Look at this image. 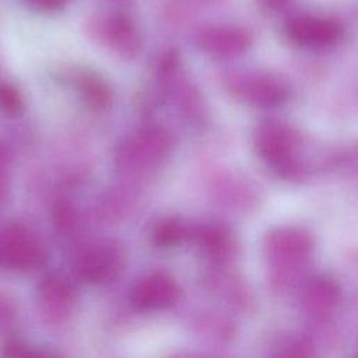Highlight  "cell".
Returning <instances> with one entry per match:
<instances>
[{
    "mask_svg": "<svg viewBox=\"0 0 358 358\" xmlns=\"http://www.w3.org/2000/svg\"><path fill=\"white\" fill-rule=\"evenodd\" d=\"M45 262V249L39 241L20 225L0 229V267L28 271Z\"/></svg>",
    "mask_w": 358,
    "mask_h": 358,
    "instance_id": "1",
    "label": "cell"
},
{
    "mask_svg": "<svg viewBox=\"0 0 358 358\" xmlns=\"http://www.w3.org/2000/svg\"><path fill=\"white\" fill-rule=\"evenodd\" d=\"M257 154L271 166L287 171L294 164L298 134L282 122H264L255 134Z\"/></svg>",
    "mask_w": 358,
    "mask_h": 358,
    "instance_id": "2",
    "label": "cell"
},
{
    "mask_svg": "<svg viewBox=\"0 0 358 358\" xmlns=\"http://www.w3.org/2000/svg\"><path fill=\"white\" fill-rule=\"evenodd\" d=\"M284 34L294 45L320 49L337 43L343 36V28L329 18L295 15L287 21Z\"/></svg>",
    "mask_w": 358,
    "mask_h": 358,
    "instance_id": "3",
    "label": "cell"
},
{
    "mask_svg": "<svg viewBox=\"0 0 358 358\" xmlns=\"http://www.w3.org/2000/svg\"><path fill=\"white\" fill-rule=\"evenodd\" d=\"M180 296V288L166 273L143 277L133 288L131 302L141 310H158L172 306Z\"/></svg>",
    "mask_w": 358,
    "mask_h": 358,
    "instance_id": "4",
    "label": "cell"
},
{
    "mask_svg": "<svg viewBox=\"0 0 358 358\" xmlns=\"http://www.w3.org/2000/svg\"><path fill=\"white\" fill-rule=\"evenodd\" d=\"M122 262L123 253L117 246H95L78 257L76 273L87 284H99L113 277Z\"/></svg>",
    "mask_w": 358,
    "mask_h": 358,
    "instance_id": "5",
    "label": "cell"
},
{
    "mask_svg": "<svg viewBox=\"0 0 358 358\" xmlns=\"http://www.w3.org/2000/svg\"><path fill=\"white\" fill-rule=\"evenodd\" d=\"M312 250L310 236L298 228H280L270 234L267 253L282 264L303 263Z\"/></svg>",
    "mask_w": 358,
    "mask_h": 358,
    "instance_id": "6",
    "label": "cell"
},
{
    "mask_svg": "<svg viewBox=\"0 0 358 358\" xmlns=\"http://www.w3.org/2000/svg\"><path fill=\"white\" fill-rule=\"evenodd\" d=\"M169 148L171 138L162 129H148L130 140L119 157L129 165H145L164 158Z\"/></svg>",
    "mask_w": 358,
    "mask_h": 358,
    "instance_id": "7",
    "label": "cell"
},
{
    "mask_svg": "<svg viewBox=\"0 0 358 358\" xmlns=\"http://www.w3.org/2000/svg\"><path fill=\"white\" fill-rule=\"evenodd\" d=\"M199 43L210 55L228 57L243 53L250 45V35L239 27L218 25L206 29L200 35Z\"/></svg>",
    "mask_w": 358,
    "mask_h": 358,
    "instance_id": "8",
    "label": "cell"
},
{
    "mask_svg": "<svg viewBox=\"0 0 358 358\" xmlns=\"http://www.w3.org/2000/svg\"><path fill=\"white\" fill-rule=\"evenodd\" d=\"M105 35L109 45L122 56L131 57L140 49V36L134 22L124 14H112L105 24Z\"/></svg>",
    "mask_w": 358,
    "mask_h": 358,
    "instance_id": "9",
    "label": "cell"
},
{
    "mask_svg": "<svg viewBox=\"0 0 358 358\" xmlns=\"http://www.w3.org/2000/svg\"><path fill=\"white\" fill-rule=\"evenodd\" d=\"M243 99L259 108L277 106L287 98L285 88L271 78H255L245 83L241 88Z\"/></svg>",
    "mask_w": 358,
    "mask_h": 358,
    "instance_id": "10",
    "label": "cell"
},
{
    "mask_svg": "<svg viewBox=\"0 0 358 358\" xmlns=\"http://www.w3.org/2000/svg\"><path fill=\"white\" fill-rule=\"evenodd\" d=\"M39 299L49 315H63L73 302L71 287L60 277L49 275L39 285Z\"/></svg>",
    "mask_w": 358,
    "mask_h": 358,
    "instance_id": "11",
    "label": "cell"
},
{
    "mask_svg": "<svg viewBox=\"0 0 358 358\" xmlns=\"http://www.w3.org/2000/svg\"><path fill=\"white\" fill-rule=\"evenodd\" d=\"M78 88H80V92L83 94L84 101L92 109L102 110L109 105L112 99V92L108 84L102 78L94 74L81 76L78 81Z\"/></svg>",
    "mask_w": 358,
    "mask_h": 358,
    "instance_id": "12",
    "label": "cell"
},
{
    "mask_svg": "<svg viewBox=\"0 0 358 358\" xmlns=\"http://www.w3.org/2000/svg\"><path fill=\"white\" fill-rule=\"evenodd\" d=\"M185 236V229L178 218H164L152 229L151 238L152 243L158 248H173L182 242Z\"/></svg>",
    "mask_w": 358,
    "mask_h": 358,
    "instance_id": "13",
    "label": "cell"
},
{
    "mask_svg": "<svg viewBox=\"0 0 358 358\" xmlns=\"http://www.w3.org/2000/svg\"><path fill=\"white\" fill-rule=\"evenodd\" d=\"M338 289L337 285L327 278H316L308 287V301L312 306L326 309L333 306L337 301Z\"/></svg>",
    "mask_w": 358,
    "mask_h": 358,
    "instance_id": "14",
    "label": "cell"
},
{
    "mask_svg": "<svg viewBox=\"0 0 358 358\" xmlns=\"http://www.w3.org/2000/svg\"><path fill=\"white\" fill-rule=\"evenodd\" d=\"M200 243L211 256H222L228 250V235L220 227H207L200 232Z\"/></svg>",
    "mask_w": 358,
    "mask_h": 358,
    "instance_id": "15",
    "label": "cell"
},
{
    "mask_svg": "<svg viewBox=\"0 0 358 358\" xmlns=\"http://www.w3.org/2000/svg\"><path fill=\"white\" fill-rule=\"evenodd\" d=\"M24 109L21 92L8 83H0V112L7 116H17Z\"/></svg>",
    "mask_w": 358,
    "mask_h": 358,
    "instance_id": "16",
    "label": "cell"
},
{
    "mask_svg": "<svg viewBox=\"0 0 358 358\" xmlns=\"http://www.w3.org/2000/svg\"><path fill=\"white\" fill-rule=\"evenodd\" d=\"M53 221L59 231L64 232L69 231L74 221H76V213L73 206L67 200H60L53 207Z\"/></svg>",
    "mask_w": 358,
    "mask_h": 358,
    "instance_id": "17",
    "label": "cell"
},
{
    "mask_svg": "<svg viewBox=\"0 0 358 358\" xmlns=\"http://www.w3.org/2000/svg\"><path fill=\"white\" fill-rule=\"evenodd\" d=\"M3 354L4 355H11V357H15V355H36V354H41L38 351H32L29 350L25 344H22L21 341L18 340H11L8 341L4 348H3Z\"/></svg>",
    "mask_w": 358,
    "mask_h": 358,
    "instance_id": "18",
    "label": "cell"
},
{
    "mask_svg": "<svg viewBox=\"0 0 358 358\" xmlns=\"http://www.w3.org/2000/svg\"><path fill=\"white\" fill-rule=\"evenodd\" d=\"M25 1L41 11H57L63 8L67 3V0H25Z\"/></svg>",
    "mask_w": 358,
    "mask_h": 358,
    "instance_id": "19",
    "label": "cell"
},
{
    "mask_svg": "<svg viewBox=\"0 0 358 358\" xmlns=\"http://www.w3.org/2000/svg\"><path fill=\"white\" fill-rule=\"evenodd\" d=\"M178 64H179V59H178L176 53H175V52L168 53V55L162 59L161 66H159V73H161V76H164V77L171 76V74L176 70Z\"/></svg>",
    "mask_w": 358,
    "mask_h": 358,
    "instance_id": "20",
    "label": "cell"
},
{
    "mask_svg": "<svg viewBox=\"0 0 358 358\" xmlns=\"http://www.w3.org/2000/svg\"><path fill=\"white\" fill-rule=\"evenodd\" d=\"M288 0H264V3L273 8H280L282 7Z\"/></svg>",
    "mask_w": 358,
    "mask_h": 358,
    "instance_id": "21",
    "label": "cell"
},
{
    "mask_svg": "<svg viewBox=\"0 0 358 358\" xmlns=\"http://www.w3.org/2000/svg\"><path fill=\"white\" fill-rule=\"evenodd\" d=\"M4 196H6V182H4L3 176H0V204L4 199Z\"/></svg>",
    "mask_w": 358,
    "mask_h": 358,
    "instance_id": "22",
    "label": "cell"
}]
</instances>
